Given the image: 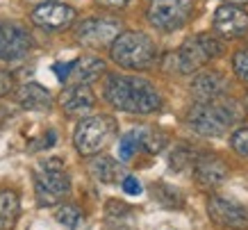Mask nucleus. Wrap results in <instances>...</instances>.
<instances>
[{
	"label": "nucleus",
	"mask_w": 248,
	"mask_h": 230,
	"mask_svg": "<svg viewBox=\"0 0 248 230\" xmlns=\"http://www.w3.org/2000/svg\"><path fill=\"white\" fill-rule=\"evenodd\" d=\"M14 87V78L7 73V71H0V98L7 96L9 91Z\"/></svg>",
	"instance_id": "obj_28"
},
{
	"label": "nucleus",
	"mask_w": 248,
	"mask_h": 230,
	"mask_svg": "<svg viewBox=\"0 0 248 230\" xmlns=\"http://www.w3.org/2000/svg\"><path fill=\"white\" fill-rule=\"evenodd\" d=\"M71 66H73V62H66V64H64V62H57V64H55V75H57V80L60 82H66L68 80V75H71Z\"/></svg>",
	"instance_id": "obj_29"
},
{
	"label": "nucleus",
	"mask_w": 248,
	"mask_h": 230,
	"mask_svg": "<svg viewBox=\"0 0 248 230\" xmlns=\"http://www.w3.org/2000/svg\"><path fill=\"white\" fill-rule=\"evenodd\" d=\"M137 150H141V146H139V130L135 128V130H130V132L123 134V137H121V141H119V157H121V162H128Z\"/></svg>",
	"instance_id": "obj_23"
},
{
	"label": "nucleus",
	"mask_w": 248,
	"mask_h": 230,
	"mask_svg": "<svg viewBox=\"0 0 248 230\" xmlns=\"http://www.w3.org/2000/svg\"><path fill=\"white\" fill-rule=\"evenodd\" d=\"M105 100L128 114H153L162 107V96L153 82L137 75H107Z\"/></svg>",
	"instance_id": "obj_1"
},
{
	"label": "nucleus",
	"mask_w": 248,
	"mask_h": 230,
	"mask_svg": "<svg viewBox=\"0 0 248 230\" xmlns=\"http://www.w3.org/2000/svg\"><path fill=\"white\" fill-rule=\"evenodd\" d=\"M153 198L166 208H182V196L169 185H153Z\"/></svg>",
	"instance_id": "obj_22"
},
{
	"label": "nucleus",
	"mask_w": 248,
	"mask_h": 230,
	"mask_svg": "<svg viewBox=\"0 0 248 230\" xmlns=\"http://www.w3.org/2000/svg\"><path fill=\"white\" fill-rule=\"evenodd\" d=\"M121 34V21L109 16H91L78 23L76 41L84 48H105L112 46V41Z\"/></svg>",
	"instance_id": "obj_8"
},
{
	"label": "nucleus",
	"mask_w": 248,
	"mask_h": 230,
	"mask_svg": "<svg viewBox=\"0 0 248 230\" xmlns=\"http://www.w3.org/2000/svg\"><path fill=\"white\" fill-rule=\"evenodd\" d=\"M109 55L112 60L123 68H135V71H143L151 68L157 60V48L148 34L137 30L121 32L119 37L109 46Z\"/></svg>",
	"instance_id": "obj_3"
},
{
	"label": "nucleus",
	"mask_w": 248,
	"mask_h": 230,
	"mask_svg": "<svg viewBox=\"0 0 248 230\" xmlns=\"http://www.w3.org/2000/svg\"><path fill=\"white\" fill-rule=\"evenodd\" d=\"M116 134V121L107 114H96V116H87L76 126L73 132V144L80 155L91 157L100 153L107 144L114 139Z\"/></svg>",
	"instance_id": "obj_6"
},
{
	"label": "nucleus",
	"mask_w": 248,
	"mask_h": 230,
	"mask_svg": "<svg viewBox=\"0 0 248 230\" xmlns=\"http://www.w3.org/2000/svg\"><path fill=\"white\" fill-rule=\"evenodd\" d=\"M89 169H91V176L96 180H100V182H116L119 178L125 176L121 162H116V160H112V157H107V155L96 157Z\"/></svg>",
	"instance_id": "obj_19"
},
{
	"label": "nucleus",
	"mask_w": 248,
	"mask_h": 230,
	"mask_svg": "<svg viewBox=\"0 0 248 230\" xmlns=\"http://www.w3.org/2000/svg\"><path fill=\"white\" fill-rule=\"evenodd\" d=\"M55 219H57L62 226H66L68 230H76V228H80L84 214L78 205H62V208H57V212H55Z\"/></svg>",
	"instance_id": "obj_21"
},
{
	"label": "nucleus",
	"mask_w": 248,
	"mask_h": 230,
	"mask_svg": "<svg viewBox=\"0 0 248 230\" xmlns=\"http://www.w3.org/2000/svg\"><path fill=\"white\" fill-rule=\"evenodd\" d=\"M244 103H246V110H248V94H246V100H244Z\"/></svg>",
	"instance_id": "obj_32"
},
{
	"label": "nucleus",
	"mask_w": 248,
	"mask_h": 230,
	"mask_svg": "<svg viewBox=\"0 0 248 230\" xmlns=\"http://www.w3.org/2000/svg\"><path fill=\"white\" fill-rule=\"evenodd\" d=\"M137 130H139V146H141V150L151 153V155L159 153L166 146V141H169V137L162 130H155V128H137Z\"/></svg>",
	"instance_id": "obj_20"
},
{
	"label": "nucleus",
	"mask_w": 248,
	"mask_h": 230,
	"mask_svg": "<svg viewBox=\"0 0 248 230\" xmlns=\"http://www.w3.org/2000/svg\"><path fill=\"white\" fill-rule=\"evenodd\" d=\"M207 214L218 228L226 230H246L248 228V210L232 198L226 196H210Z\"/></svg>",
	"instance_id": "obj_10"
},
{
	"label": "nucleus",
	"mask_w": 248,
	"mask_h": 230,
	"mask_svg": "<svg viewBox=\"0 0 248 230\" xmlns=\"http://www.w3.org/2000/svg\"><path fill=\"white\" fill-rule=\"evenodd\" d=\"M194 176L196 182L203 189H214V187L226 182L228 166L214 155H201L194 162Z\"/></svg>",
	"instance_id": "obj_14"
},
{
	"label": "nucleus",
	"mask_w": 248,
	"mask_h": 230,
	"mask_svg": "<svg viewBox=\"0 0 248 230\" xmlns=\"http://www.w3.org/2000/svg\"><path fill=\"white\" fill-rule=\"evenodd\" d=\"M32 23L46 32H62L71 28L76 21V9L71 5L50 0V2H39L37 7L32 9Z\"/></svg>",
	"instance_id": "obj_11"
},
{
	"label": "nucleus",
	"mask_w": 248,
	"mask_h": 230,
	"mask_svg": "<svg viewBox=\"0 0 248 230\" xmlns=\"http://www.w3.org/2000/svg\"><path fill=\"white\" fill-rule=\"evenodd\" d=\"M21 214V198L14 189H0V230H12Z\"/></svg>",
	"instance_id": "obj_18"
},
{
	"label": "nucleus",
	"mask_w": 248,
	"mask_h": 230,
	"mask_svg": "<svg viewBox=\"0 0 248 230\" xmlns=\"http://www.w3.org/2000/svg\"><path fill=\"white\" fill-rule=\"evenodd\" d=\"M194 14V0H151L146 18L162 32L180 30Z\"/></svg>",
	"instance_id": "obj_7"
},
{
	"label": "nucleus",
	"mask_w": 248,
	"mask_h": 230,
	"mask_svg": "<svg viewBox=\"0 0 248 230\" xmlns=\"http://www.w3.org/2000/svg\"><path fill=\"white\" fill-rule=\"evenodd\" d=\"M239 121V112L234 103H198L189 112L187 123L203 137H218L226 134Z\"/></svg>",
	"instance_id": "obj_4"
},
{
	"label": "nucleus",
	"mask_w": 248,
	"mask_h": 230,
	"mask_svg": "<svg viewBox=\"0 0 248 230\" xmlns=\"http://www.w3.org/2000/svg\"><path fill=\"white\" fill-rule=\"evenodd\" d=\"M212 28L223 39H239L248 32V12L239 5H221L214 12Z\"/></svg>",
	"instance_id": "obj_12"
},
{
	"label": "nucleus",
	"mask_w": 248,
	"mask_h": 230,
	"mask_svg": "<svg viewBox=\"0 0 248 230\" xmlns=\"http://www.w3.org/2000/svg\"><path fill=\"white\" fill-rule=\"evenodd\" d=\"M230 144H232V148L237 150L239 155L248 157V128H239V130H234Z\"/></svg>",
	"instance_id": "obj_26"
},
{
	"label": "nucleus",
	"mask_w": 248,
	"mask_h": 230,
	"mask_svg": "<svg viewBox=\"0 0 248 230\" xmlns=\"http://www.w3.org/2000/svg\"><path fill=\"white\" fill-rule=\"evenodd\" d=\"M232 71L241 82H248V48H241L232 55Z\"/></svg>",
	"instance_id": "obj_24"
},
{
	"label": "nucleus",
	"mask_w": 248,
	"mask_h": 230,
	"mask_svg": "<svg viewBox=\"0 0 248 230\" xmlns=\"http://www.w3.org/2000/svg\"><path fill=\"white\" fill-rule=\"evenodd\" d=\"M100 7H107V9H121V7H125L130 0H96Z\"/></svg>",
	"instance_id": "obj_30"
},
{
	"label": "nucleus",
	"mask_w": 248,
	"mask_h": 230,
	"mask_svg": "<svg viewBox=\"0 0 248 230\" xmlns=\"http://www.w3.org/2000/svg\"><path fill=\"white\" fill-rule=\"evenodd\" d=\"M32 34L16 21H0V60L18 62L32 50Z\"/></svg>",
	"instance_id": "obj_9"
},
{
	"label": "nucleus",
	"mask_w": 248,
	"mask_h": 230,
	"mask_svg": "<svg viewBox=\"0 0 248 230\" xmlns=\"http://www.w3.org/2000/svg\"><path fill=\"white\" fill-rule=\"evenodd\" d=\"M226 91H228V80L221 73H217V71H205V73L196 75L194 82H191V94L201 103L217 100Z\"/></svg>",
	"instance_id": "obj_15"
},
{
	"label": "nucleus",
	"mask_w": 248,
	"mask_h": 230,
	"mask_svg": "<svg viewBox=\"0 0 248 230\" xmlns=\"http://www.w3.org/2000/svg\"><path fill=\"white\" fill-rule=\"evenodd\" d=\"M34 194L41 208H53L71 194V178L57 157L44 160L34 171Z\"/></svg>",
	"instance_id": "obj_5"
},
{
	"label": "nucleus",
	"mask_w": 248,
	"mask_h": 230,
	"mask_svg": "<svg viewBox=\"0 0 248 230\" xmlns=\"http://www.w3.org/2000/svg\"><path fill=\"white\" fill-rule=\"evenodd\" d=\"M44 2H50V0H44Z\"/></svg>",
	"instance_id": "obj_33"
},
{
	"label": "nucleus",
	"mask_w": 248,
	"mask_h": 230,
	"mask_svg": "<svg viewBox=\"0 0 248 230\" xmlns=\"http://www.w3.org/2000/svg\"><path fill=\"white\" fill-rule=\"evenodd\" d=\"M16 100L21 105L23 110H30V112H48L53 107V94L37 84V82H28L23 84L21 89L16 91Z\"/></svg>",
	"instance_id": "obj_16"
},
{
	"label": "nucleus",
	"mask_w": 248,
	"mask_h": 230,
	"mask_svg": "<svg viewBox=\"0 0 248 230\" xmlns=\"http://www.w3.org/2000/svg\"><path fill=\"white\" fill-rule=\"evenodd\" d=\"M221 55H223V41L205 32V34H196V37L187 39L178 50L164 55L162 66L164 71H173V73H194Z\"/></svg>",
	"instance_id": "obj_2"
},
{
	"label": "nucleus",
	"mask_w": 248,
	"mask_h": 230,
	"mask_svg": "<svg viewBox=\"0 0 248 230\" xmlns=\"http://www.w3.org/2000/svg\"><path fill=\"white\" fill-rule=\"evenodd\" d=\"M103 73H105V62L100 60V57H93V55H84V57L73 62L68 78H73L76 84H91Z\"/></svg>",
	"instance_id": "obj_17"
},
{
	"label": "nucleus",
	"mask_w": 248,
	"mask_h": 230,
	"mask_svg": "<svg viewBox=\"0 0 248 230\" xmlns=\"http://www.w3.org/2000/svg\"><path fill=\"white\" fill-rule=\"evenodd\" d=\"M171 169L173 171H185L187 166L194 164V155H191V150L189 148H175L171 153Z\"/></svg>",
	"instance_id": "obj_25"
},
{
	"label": "nucleus",
	"mask_w": 248,
	"mask_h": 230,
	"mask_svg": "<svg viewBox=\"0 0 248 230\" xmlns=\"http://www.w3.org/2000/svg\"><path fill=\"white\" fill-rule=\"evenodd\" d=\"M226 5H244V2H248V0H223Z\"/></svg>",
	"instance_id": "obj_31"
},
{
	"label": "nucleus",
	"mask_w": 248,
	"mask_h": 230,
	"mask_svg": "<svg viewBox=\"0 0 248 230\" xmlns=\"http://www.w3.org/2000/svg\"><path fill=\"white\" fill-rule=\"evenodd\" d=\"M123 192L130 196H139L141 194V182L135 176H123Z\"/></svg>",
	"instance_id": "obj_27"
},
{
	"label": "nucleus",
	"mask_w": 248,
	"mask_h": 230,
	"mask_svg": "<svg viewBox=\"0 0 248 230\" xmlns=\"http://www.w3.org/2000/svg\"><path fill=\"white\" fill-rule=\"evenodd\" d=\"M60 105L66 116H84L96 107V96L87 84H71L60 94Z\"/></svg>",
	"instance_id": "obj_13"
}]
</instances>
